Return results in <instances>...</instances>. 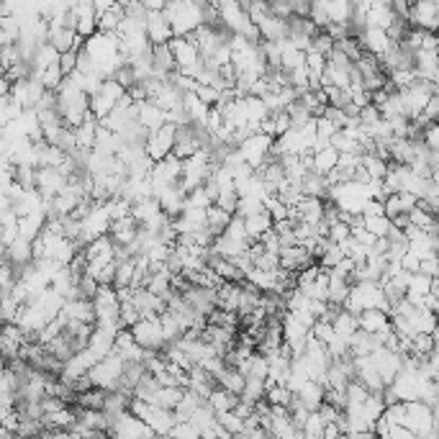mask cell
<instances>
[{
	"instance_id": "8992f818",
	"label": "cell",
	"mask_w": 439,
	"mask_h": 439,
	"mask_svg": "<svg viewBox=\"0 0 439 439\" xmlns=\"http://www.w3.org/2000/svg\"><path fill=\"white\" fill-rule=\"evenodd\" d=\"M391 311H385V309H365V311H360V329L378 334V331L391 329Z\"/></svg>"
},
{
	"instance_id": "9c48e42d",
	"label": "cell",
	"mask_w": 439,
	"mask_h": 439,
	"mask_svg": "<svg viewBox=\"0 0 439 439\" xmlns=\"http://www.w3.org/2000/svg\"><path fill=\"white\" fill-rule=\"evenodd\" d=\"M216 380H218L221 388H226V391H231V393H237V396H242L244 388H247V375H244L239 367H231V365L223 367V370L216 375Z\"/></svg>"
},
{
	"instance_id": "7a4b0ae2",
	"label": "cell",
	"mask_w": 439,
	"mask_h": 439,
	"mask_svg": "<svg viewBox=\"0 0 439 439\" xmlns=\"http://www.w3.org/2000/svg\"><path fill=\"white\" fill-rule=\"evenodd\" d=\"M175 144H177V123L167 121L157 128V131L149 134L144 149H147V155L157 162V160H165L167 155H172V152H175Z\"/></svg>"
},
{
	"instance_id": "d6986e66",
	"label": "cell",
	"mask_w": 439,
	"mask_h": 439,
	"mask_svg": "<svg viewBox=\"0 0 439 439\" xmlns=\"http://www.w3.org/2000/svg\"><path fill=\"white\" fill-rule=\"evenodd\" d=\"M406 293H419V296H429V293H432V277L424 275V272H413L411 285H409V291H406Z\"/></svg>"
},
{
	"instance_id": "6da1fadb",
	"label": "cell",
	"mask_w": 439,
	"mask_h": 439,
	"mask_svg": "<svg viewBox=\"0 0 439 439\" xmlns=\"http://www.w3.org/2000/svg\"><path fill=\"white\" fill-rule=\"evenodd\" d=\"M131 334H134V339L144 347V350L162 352L165 347H167V342H170L167 334H165V329H162L160 316H152V318L142 316L134 326H131Z\"/></svg>"
},
{
	"instance_id": "44dd1931",
	"label": "cell",
	"mask_w": 439,
	"mask_h": 439,
	"mask_svg": "<svg viewBox=\"0 0 439 439\" xmlns=\"http://www.w3.org/2000/svg\"><path fill=\"white\" fill-rule=\"evenodd\" d=\"M77 62H80V52H74V49H70V52H60V67L65 74L77 72Z\"/></svg>"
},
{
	"instance_id": "5bb4252c",
	"label": "cell",
	"mask_w": 439,
	"mask_h": 439,
	"mask_svg": "<svg viewBox=\"0 0 439 439\" xmlns=\"http://www.w3.org/2000/svg\"><path fill=\"white\" fill-rule=\"evenodd\" d=\"M231 218H234V213H229V211L221 209L218 203H213V206L209 209V229L218 237V234L226 231V226L231 223Z\"/></svg>"
},
{
	"instance_id": "e0dca14e",
	"label": "cell",
	"mask_w": 439,
	"mask_h": 439,
	"mask_svg": "<svg viewBox=\"0 0 439 439\" xmlns=\"http://www.w3.org/2000/svg\"><path fill=\"white\" fill-rule=\"evenodd\" d=\"M218 424H221L229 434H242L247 419H242L237 411H218Z\"/></svg>"
},
{
	"instance_id": "9a60e30c",
	"label": "cell",
	"mask_w": 439,
	"mask_h": 439,
	"mask_svg": "<svg viewBox=\"0 0 439 439\" xmlns=\"http://www.w3.org/2000/svg\"><path fill=\"white\" fill-rule=\"evenodd\" d=\"M347 257V252H345V247L342 244H337V242H331L329 239V247L324 250V255L318 257V265L324 267V270H331V267H337L342 260Z\"/></svg>"
},
{
	"instance_id": "7402d4cb",
	"label": "cell",
	"mask_w": 439,
	"mask_h": 439,
	"mask_svg": "<svg viewBox=\"0 0 439 439\" xmlns=\"http://www.w3.org/2000/svg\"><path fill=\"white\" fill-rule=\"evenodd\" d=\"M350 237H352V226H350V223L337 221V223H331V226H329V239H331V242L342 244V242H347Z\"/></svg>"
},
{
	"instance_id": "30bf717a",
	"label": "cell",
	"mask_w": 439,
	"mask_h": 439,
	"mask_svg": "<svg viewBox=\"0 0 439 439\" xmlns=\"http://www.w3.org/2000/svg\"><path fill=\"white\" fill-rule=\"evenodd\" d=\"M244 223H247V234H250V239L255 242V239L262 237L265 231H270L272 226H275V218L270 216V211L265 209V211H260V213H255V216H247L244 218Z\"/></svg>"
},
{
	"instance_id": "4fadbf2b",
	"label": "cell",
	"mask_w": 439,
	"mask_h": 439,
	"mask_svg": "<svg viewBox=\"0 0 439 439\" xmlns=\"http://www.w3.org/2000/svg\"><path fill=\"white\" fill-rule=\"evenodd\" d=\"M209 401H211V406L216 409V413L218 411H234V409H237V404H239V396H237V393L226 391V388H221V385H216V388H213V393L209 396Z\"/></svg>"
},
{
	"instance_id": "ffe728a7",
	"label": "cell",
	"mask_w": 439,
	"mask_h": 439,
	"mask_svg": "<svg viewBox=\"0 0 439 439\" xmlns=\"http://www.w3.org/2000/svg\"><path fill=\"white\" fill-rule=\"evenodd\" d=\"M324 419H321V413L318 411H311L309 413V421H306V426H304V434L306 437H321L324 434Z\"/></svg>"
},
{
	"instance_id": "2e32d148",
	"label": "cell",
	"mask_w": 439,
	"mask_h": 439,
	"mask_svg": "<svg viewBox=\"0 0 439 439\" xmlns=\"http://www.w3.org/2000/svg\"><path fill=\"white\" fill-rule=\"evenodd\" d=\"M365 226L375 234V237H388L393 231V218L380 213V216H365Z\"/></svg>"
},
{
	"instance_id": "ba28073f",
	"label": "cell",
	"mask_w": 439,
	"mask_h": 439,
	"mask_svg": "<svg viewBox=\"0 0 439 439\" xmlns=\"http://www.w3.org/2000/svg\"><path fill=\"white\" fill-rule=\"evenodd\" d=\"M419 203V198L409 193V190H399V193H391V196L385 198V213L388 216H399V213H409Z\"/></svg>"
},
{
	"instance_id": "52a82bcc",
	"label": "cell",
	"mask_w": 439,
	"mask_h": 439,
	"mask_svg": "<svg viewBox=\"0 0 439 439\" xmlns=\"http://www.w3.org/2000/svg\"><path fill=\"white\" fill-rule=\"evenodd\" d=\"M139 121L149 128V131H157V128L167 123V111L162 106H157L155 101H142L139 103Z\"/></svg>"
},
{
	"instance_id": "3957f363",
	"label": "cell",
	"mask_w": 439,
	"mask_h": 439,
	"mask_svg": "<svg viewBox=\"0 0 439 439\" xmlns=\"http://www.w3.org/2000/svg\"><path fill=\"white\" fill-rule=\"evenodd\" d=\"M170 47H172V55H175L177 60V67L185 70V67H193V65H198V62L203 60L201 57V49H198V44L188 36H175V39L170 41Z\"/></svg>"
},
{
	"instance_id": "8fae6325",
	"label": "cell",
	"mask_w": 439,
	"mask_h": 439,
	"mask_svg": "<svg viewBox=\"0 0 439 439\" xmlns=\"http://www.w3.org/2000/svg\"><path fill=\"white\" fill-rule=\"evenodd\" d=\"M337 165H339V149L334 147V144H329V147L316 149V152H313V170L321 172V175H329Z\"/></svg>"
},
{
	"instance_id": "d4e9b609",
	"label": "cell",
	"mask_w": 439,
	"mask_h": 439,
	"mask_svg": "<svg viewBox=\"0 0 439 439\" xmlns=\"http://www.w3.org/2000/svg\"><path fill=\"white\" fill-rule=\"evenodd\" d=\"M432 180H434V183L439 185V165H437V167H434V172H432Z\"/></svg>"
},
{
	"instance_id": "7c38bea8",
	"label": "cell",
	"mask_w": 439,
	"mask_h": 439,
	"mask_svg": "<svg viewBox=\"0 0 439 439\" xmlns=\"http://www.w3.org/2000/svg\"><path fill=\"white\" fill-rule=\"evenodd\" d=\"M357 329H360V313L350 311V309H342L337 313V318H334V331H337L339 337L350 339Z\"/></svg>"
},
{
	"instance_id": "cb8c5ba5",
	"label": "cell",
	"mask_w": 439,
	"mask_h": 439,
	"mask_svg": "<svg viewBox=\"0 0 439 439\" xmlns=\"http://www.w3.org/2000/svg\"><path fill=\"white\" fill-rule=\"evenodd\" d=\"M424 116L432 123L439 121V93H434L432 98H429V103H426V109H424Z\"/></svg>"
},
{
	"instance_id": "277c9868",
	"label": "cell",
	"mask_w": 439,
	"mask_h": 439,
	"mask_svg": "<svg viewBox=\"0 0 439 439\" xmlns=\"http://www.w3.org/2000/svg\"><path fill=\"white\" fill-rule=\"evenodd\" d=\"M309 265H316V257L306 250L304 244H291V247H283L280 250V267L285 270H304Z\"/></svg>"
},
{
	"instance_id": "ac0fdd59",
	"label": "cell",
	"mask_w": 439,
	"mask_h": 439,
	"mask_svg": "<svg viewBox=\"0 0 439 439\" xmlns=\"http://www.w3.org/2000/svg\"><path fill=\"white\" fill-rule=\"evenodd\" d=\"M265 211V198H257V196H242L239 198V209H237V216L247 218V216H255Z\"/></svg>"
},
{
	"instance_id": "603a6c76",
	"label": "cell",
	"mask_w": 439,
	"mask_h": 439,
	"mask_svg": "<svg viewBox=\"0 0 439 439\" xmlns=\"http://www.w3.org/2000/svg\"><path fill=\"white\" fill-rule=\"evenodd\" d=\"M419 272H424V275H429V277H437L439 275V255L424 257V260H421Z\"/></svg>"
},
{
	"instance_id": "5b68a950",
	"label": "cell",
	"mask_w": 439,
	"mask_h": 439,
	"mask_svg": "<svg viewBox=\"0 0 439 439\" xmlns=\"http://www.w3.org/2000/svg\"><path fill=\"white\" fill-rule=\"evenodd\" d=\"M139 229H142V223L136 221L134 216H123V218H113V223H111V237H113L116 244H131L136 239V234H139Z\"/></svg>"
}]
</instances>
